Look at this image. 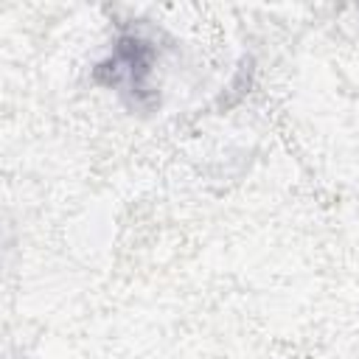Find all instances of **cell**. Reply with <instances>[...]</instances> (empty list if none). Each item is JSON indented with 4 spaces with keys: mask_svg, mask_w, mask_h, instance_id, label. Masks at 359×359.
Wrapping results in <instances>:
<instances>
[{
    "mask_svg": "<svg viewBox=\"0 0 359 359\" xmlns=\"http://www.w3.org/2000/svg\"><path fill=\"white\" fill-rule=\"evenodd\" d=\"M151 45L140 39L137 34H123L115 42V50L107 62L98 65V79L107 81L109 87H121L123 93L132 95L137 107H143L151 95L149 79H151Z\"/></svg>",
    "mask_w": 359,
    "mask_h": 359,
    "instance_id": "obj_1",
    "label": "cell"
}]
</instances>
